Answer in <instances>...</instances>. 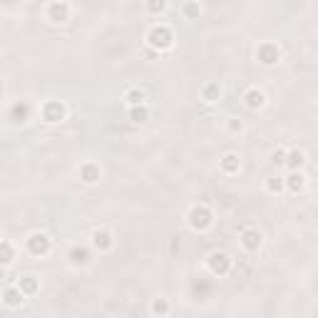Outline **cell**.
<instances>
[{
  "mask_svg": "<svg viewBox=\"0 0 318 318\" xmlns=\"http://www.w3.org/2000/svg\"><path fill=\"white\" fill-rule=\"evenodd\" d=\"M147 40H149V45H152L154 50H167V48L172 45L174 35H172V30H169V28H164V25H157V28H152V30H149Z\"/></svg>",
  "mask_w": 318,
  "mask_h": 318,
  "instance_id": "obj_1",
  "label": "cell"
},
{
  "mask_svg": "<svg viewBox=\"0 0 318 318\" xmlns=\"http://www.w3.org/2000/svg\"><path fill=\"white\" fill-rule=\"evenodd\" d=\"M189 224H191V229H196V231L209 229L211 226V211L206 206H194L189 211Z\"/></svg>",
  "mask_w": 318,
  "mask_h": 318,
  "instance_id": "obj_2",
  "label": "cell"
},
{
  "mask_svg": "<svg viewBox=\"0 0 318 318\" xmlns=\"http://www.w3.org/2000/svg\"><path fill=\"white\" fill-rule=\"evenodd\" d=\"M28 249H30L33 256L48 254V251H50V239H48L45 234H33V236L28 239Z\"/></svg>",
  "mask_w": 318,
  "mask_h": 318,
  "instance_id": "obj_3",
  "label": "cell"
},
{
  "mask_svg": "<svg viewBox=\"0 0 318 318\" xmlns=\"http://www.w3.org/2000/svg\"><path fill=\"white\" fill-rule=\"evenodd\" d=\"M229 266H231V261H229V256L224 254V251H214V254L209 256V268L214 273H226Z\"/></svg>",
  "mask_w": 318,
  "mask_h": 318,
  "instance_id": "obj_4",
  "label": "cell"
},
{
  "mask_svg": "<svg viewBox=\"0 0 318 318\" xmlns=\"http://www.w3.org/2000/svg\"><path fill=\"white\" fill-rule=\"evenodd\" d=\"M43 117H45V122H60L65 117V107L60 102H48L43 107Z\"/></svg>",
  "mask_w": 318,
  "mask_h": 318,
  "instance_id": "obj_5",
  "label": "cell"
},
{
  "mask_svg": "<svg viewBox=\"0 0 318 318\" xmlns=\"http://www.w3.org/2000/svg\"><path fill=\"white\" fill-rule=\"evenodd\" d=\"M241 244H244V249H249V251H258V246H261V234H258L256 229H246V231L241 234Z\"/></svg>",
  "mask_w": 318,
  "mask_h": 318,
  "instance_id": "obj_6",
  "label": "cell"
},
{
  "mask_svg": "<svg viewBox=\"0 0 318 318\" xmlns=\"http://www.w3.org/2000/svg\"><path fill=\"white\" fill-rule=\"evenodd\" d=\"M3 301H5V306L15 308V306H20V303L25 301V296H23V291H20L18 286H10V288H5V293H3Z\"/></svg>",
  "mask_w": 318,
  "mask_h": 318,
  "instance_id": "obj_7",
  "label": "cell"
},
{
  "mask_svg": "<svg viewBox=\"0 0 318 318\" xmlns=\"http://www.w3.org/2000/svg\"><path fill=\"white\" fill-rule=\"evenodd\" d=\"M48 10H50L53 23H65V20H67V13H70V8H67L65 3H53Z\"/></svg>",
  "mask_w": 318,
  "mask_h": 318,
  "instance_id": "obj_8",
  "label": "cell"
},
{
  "mask_svg": "<svg viewBox=\"0 0 318 318\" xmlns=\"http://www.w3.org/2000/svg\"><path fill=\"white\" fill-rule=\"evenodd\" d=\"M92 244H95L100 251H107V249L112 246V236H110L107 231H95V234H92Z\"/></svg>",
  "mask_w": 318,
  "mask_h": 318,
  "instance_id": "obj_9",
  "label": "cell"
},
{
  "mask_svg": "<svg viewBox=\"0 0 318 318\" xmlns=\"http://www.w3.org/2000/svg\"><path fill=\"white\" fill-rule=\"evenodd\" d=\"M258 60L263 65H273L278 60V50L276 48H271V45H263L261 50H258Z\"/></svg>",
  "mask_w": 318,
  "mask_h": 318,
  "instance_id": "obj_10",
  "label": "cell"
},
{
  "mask_svg": "<svg viewBox=\"0 0 318 318\" xmlns=\"http://www.w3.org/2000/svg\"><path fill=\"white\" fill-rule=\"evenodd\" d=\"M219 95H221V87H219L216 82H209V85H204V90H201V97H204L206 102H216Z\"/></svg>",
  "mask_w": 318,
  "mask_h": 318,
  "instance_id": "obj_11",
  "label": "cell"
},
{
  "mask_svg": "<svg viewBox=\"0 0 318 318\" xmlns=\"http://www.w3.org/2000/svg\"><path fill=\"white\" fill-rule=\"evenodd\" d=\"M144 92L139 90V87H132V90H127V95H125V100L129 102V107H139L142 102H144Z\"/></svg>",
  "mask_w": 318,
  "mask_h": 318,
  "instance_id": "obj_12",
  "label": "cell"
},
{
  "mask_svg": "<svg viewBox=\"0 0 318 318\" xmlns=\"http://www.w3.org/2000/svg\"><path fill=\"white\" fill-rule=\"evenodd\" d=\"M244 100H246V107H251V110H258V107H263V95H261L258 90H249Z\"/></svg>",
  "mask_w": 318,
  "mask_h": 318,
  "instance_id": "obj_13",
  "label": "cell"
},
{
  "mask_svg": "<svg viewBox=\"0 0 318 318\" xmlns=\"http://www.w3.org/2000/svg\"><path fill=\"white\" fill-rule=\"evenodd\" d=\"M147 117H149V112H147V107H129V120L134 122V125H142V122H147Z\"/></svg>",
  "mask_w": 318,
  "mask_h": 318,
  "instance_id": "obj_14",
  "label": "cell"
},
{
  "mask_svg": "<svg viewBox=\"0 0 318 318\" xmlns=\"http://www.w3.org/2000/svg\"><path fill=\"white\" fill-rule=\"evenodd\" d=\"M221 169H224L226 174L239 172V157H236V154H226V157L221 159Z\"/></svg>",
  "mask_w": 318,
  "mask_h": 318,
  "instance_id": "obj_15",
  "label": "cell"
},
{
  "mask_svg": "<svg viewBox=\"0 0 318 318\" xmlns=\"http://www.w3.org/2000/svg\"><path fill=\"white\" fill-rule=\"evenodd\" d=\"M80 174H82V179H85L87 184H95V182L100 179V169H97L95 164H85Z\"/></svg>",
  "mask_w": 318,
  "mask_h": 318,
  "instance_id": "obj_16",
  "label": "cell"
},
{
  "mask_svg": "<svg viewBox=\"0 0 318 318\" xmlns=\"http://www.w3.org/2000/svg\"><path fill=\"white\" fill-rule=\"evenodd\" d=\"M18 288L23 291V296L35 293V291H38V281H35L33 276H23V278H20V283H18Z\"/></svg>",
  "mask_w": 318,
  "mask_h": 318,
  "instance_id": "obj_17",
  "label": "cell"
},
{
  "mask_svg": "<svg viewBox=\"0 0 318 318\" xmlns=\"http://www.w3.org/2000/svg\"><path fill=\"white\" fill-rule=\"evenodd\" d=\"M286 187L291 191H301L303 189V174L301 172H291L288 179H286Z\"/></svg>",
  "mask_w": 318,
  "mask_h": 318,
  "instance_id": "obj_18",
  "label": "cell"
},
{
  "mask_svg": "<svg viewBox=\"0 0 318 318\" xmlns=\"http://www.w3.org/2000/svg\"><path fill=\"white\" fill-rule=\"evenodd\" d=\"M283 162L288 164L291 172H296V169H301V164H303V154H301V152H291L288 159H283Z\"/></svg>",
  "mask_w": 318,
  "mask_h": 318,
  "instance_id": "obj_19",
  "label": "cell"
},
{
  "mask_svg": "<svg viewBox=\"0 0 318 318\" xmlns=\"http://www.w3.org/2000/svg\"><path fill=\"white\" fill-rule=\"evenodd\" d=\"M152 311H154L157 316H167V313H169V303H167V298H157V301L152 303Z\"/></svg>",
  "mask_w": 318,
  "mask_h": 318,
  "instance_id": "obj_20",
  "label": "cell"
},
{
  "mask_svg": "<svg viewBox=\"0 0 318 318\" xmlns=\"http://www.w3.org/2000/svg\"><path fill=\"white\" fill-rule=\"evenodd\" d=\"M13 261V251H10V244H0V263H10Z\"/></svg>",
  "mask_w": 318,
  "mask_h": 318,
  "instance_id": "obj_21",
  "label": "cell"
},
{
  "mask_svg": "<svg viewBox=\"0 0 318 318\" xmlns=\"http://www.w3.org/2000/svg\"><path fill=\"white\" fill-rule=\"evenodd\" d=\"M266 189L273 191V194H276V191H281V189H283V179H278V177H271V179L266 182Z\"/></svg>",
  "mask_w": 318,
  "mask_h": 318,
  "instance_id": "obj_22",
  "label": "cell"
},
{
  "mask_svg": "<svg viewBox=\"0 0 318 318\" xmlns=\"http://www.w3.org/2000/svg\"><path fill=\"white\" fill-rule=\"evenodd\" d=\"M72 261H75V263H87V251H85V249H72Z\"/></svg>",
  "mask_w": 318,
  "mask_h": 318,
  "instance_id": "obj_23",
  "label": "cell"
},
{
  "mask_svg": "<svg viewBox=\"0 0 318 318\" xmlns=\"http://www.w3.org/2000/svg\"><path fill=\"white\" fill-rule=\"evenodd\" d=\"M13 117H20L18 122H23V120L28 117V107H25V105H15V107H13Z\"/></svg>",
  "mask_w": 318,
  "mask_h": 318,
  "instance_id": "obj_24",
  "label": "cell"
},
{
  "mask_svg": "<svg viewBox=\"0 0 318 318\" xmlns=\"http://www.w3.org/2000/svg\"><path fill=\"white\" fill-rule=\"evenodd\" d=\"M283 159H286V154H283V152H276V154H273V162H276V164H278V162H283Z\"/></svg>",
  "mask_w": 318,
  "mask_h": 318,
  "instance_id": "obj_25",
  "label": "cell"
},
{
  "mask_svg": "<svg viewBox=\"0 0 318 318\" xmlns=\"http://www.w3.org/2000/svg\"><path fill=\"white\" fill-rule=\"evenodd\" d=\"M187 13H189V15H194V13H199V8H196V5H189V8H187Z\"/></svg>",
  "mask_w": 318,
  "mask_h": 318,
  "instance_id": "obj_26",
  "label": "cell"
}]
</instances>
